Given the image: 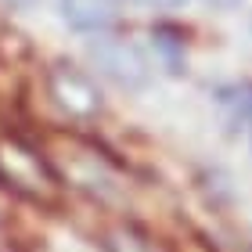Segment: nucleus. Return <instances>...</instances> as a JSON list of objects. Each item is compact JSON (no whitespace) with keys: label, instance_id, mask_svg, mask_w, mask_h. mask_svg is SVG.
I'll return each mask as SVG.
<instances>
[{"label":"nucleus","instance_id":"1","mask_svg":"<svg viewBox=\"0 0 252 252\" xmlns=\"http://www.w3.org/2000/svg\"><path fill=\"white\" fill-rule=\"evenodd\" d=\"M0 184L36 205H54L62 198V177L54 173V166L18 137L0 141Z\"/></svg>","mask_w":252,"mask_h":252},{"label":"nucleus","instance_id":"2","mask_svg":"<svg viewBox=\"0 0 252 252\" xmlns=\"http://www.w3.org/2000/svg\"><path fill=\"white\" fill-rule=\"evenodd\" d=\"M90 62L97 65L101 76H108L112 83L126 90H141L152 79V65H148L144 51L123 36H97L90 43Z\"/></svg>","mask_w":252,"mask_h":252},{"label":"nucleus","instance_id":"3","mask_svg":"<svg viewBox=\"0 0 252 252\" xmlns=\"http://www.w3.org/2000/svg\"><path fill=\"white\" fill-rule=\"evenodd\" d=\"M47 90L54 97V105L72 119H94V116H101V105H105L97 83L87 72H79L76 65H54L47 72Z\"/></svg>","mask_w":252,"mask_h":252},{"label":"nucleus","instance_id":"4","mask_svg":"<svg viewBox=\"0 0 252 252\" xmlns=\"http://www.w3.org/2000/svg\"><path fill=\"white\" fill-rule=\"evenodd\" d=\"M116 0H62V18L79 32H101L116 22Z\"/></svg>","mask_w":252,"mask_h":252},{"label":"nucleus","instance_id":"5","mask_svg":"<svg viewBox=\"0 0 252 252\" xmlns=\"http://www.w3.org/2000/svg\"><path fill=\"white\" fill-rule=\"evenodd\" d=\"M105 252H162V249L137 227H116L105 234Z\"/></svg>","mask_w":252,"mask_h":252},{"label":"nucleus","instance_id":"6","mask_svg":"<svg viewBox=\"0 0 252 252\" xmlns=\"http://www.w3.org/2000/svg\"><path fill=\"white\" fill-rule=\"evenodd\" d=\"M220 105L234 112V119H245L252 123V83L242 87H231V90H220Z\"/></svg>","mask_w":252,"mask_h":252},{"label":"nucleus","instance_id":"7","mask_svg":"<svg viewBox=\"0 0 252 252\" xmlns=\"http://www.w3.org/2000/svg\"><path fill=\"white\" fill-rule=\"evenodd\" d=\"M155 40H158V47H162V54H166V62H169V72H180V58H177V36L169 29H158L155 32Z\"/></svg>","mask_w":252,"mask_h":252},{"label":"nucleus","instance_id":"8","mask_svg":"<svg viewBox=\"0 0 252 252\" xmlns=\"http://www.w3.org/2000/svg\"><path fill=\"white\" fill-rule=\"evenodd\" d=\"M133 4H141V7H177L184 0H133Z\"/></svg>","mask_w":252,"mask_h":252},{"label":"nucleus","instance_id":"9","mask_svg":"<svg viewBox=\"0 0 252 252\" xmlns=\"http://www.w3.org/2000/svg\"><path fill=\"white\" fill-rule=\"evenodd\" d=\"M205 4H213V7H234V4H242V0H205Z\"/></svg>","mask_w":252,"mask_h":252},{"label":"nucleus","instance_id":"10","mask_svg":"<svg viewBox=\"0 0 252 252\" xmlns=\"http://www.w3.org/2000/svg\"><path fill=\"white\" fill-rule=\"evenodd\" d=\"M4 4H11V7H32L36 0H4Z\"/></svg>","mask_w":252,"mask_h":252}]
</instances>
